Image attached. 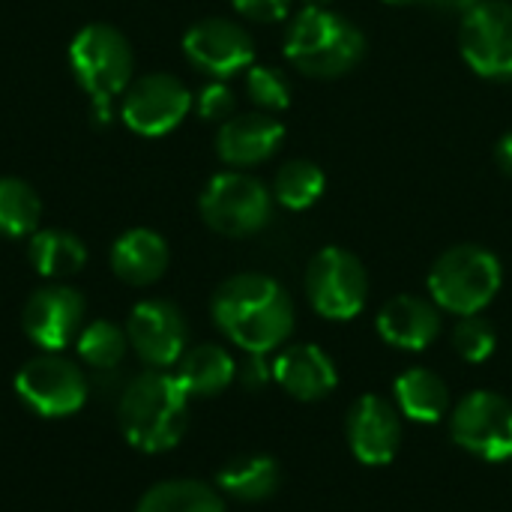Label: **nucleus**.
<instances>
[{
	"mask_svg": "<svg viewBox=\"0 0 512 512\" xmlns=\"http://www.w3.org/2000/svg\"><path fill=\"white\" fill-rule=\"evenodd\" d=\"M213 321L246 354H270L294 330V303L276 279L237 273L213 294Z\"/></svg>",
	"mask_w": 512,
	"mask_h": 512,
	"instance_id": "f257e3e1",
	"label": "nucleus"
},
{
	"mask_svg": "<svg viewBox=\"0 0 512 512\" xmlns=\"http://www.w3.org/2000/svg\"><path fill=\"white\" fill-rule=\"evenodd\" d=\"M123 438L141 453H165L180 444L189 426V396L174 375L162 369L132 378L117 405Z\"/></svg>",
	"mask_w": 512,
	"mask_h": 512,
	"instance_id": "f03ea898",
	"label": "nucleus"
},
{
	"mask_svg": "<svg viewBox=\"0 0 512 512\" xmlns=\"http://www.w3.org/2000/svg\"><path fill=\"white\" fill-rule=\"evenodd\" d=\"M363 54L366 36L357 24L333 9L303 6V12L288 24L285 57L309 78H342L360 66Z\"/></svg>",
	"mask_w": 512,
	"mask_h": 512,
	"instance_id": "7ed1b4c3",
	"label": "nucleus"
},
{
	"mask_svg": "<svg viewBox=\"0 0 512 512\" xmlns=\"http://www.w3.org/2000/svg\"><path fill=\"white\" fill-rule=\"evenodd\" d=\"M69 63L78 87L93 99V108L105 123L111 99L123 96L132 84L135 57L129 39L111 24H87L75 33L69 45Z\"/></svg>",
	"mask_w": 512,
	"mask_h": 512,
	"instance_id": "20e7f679",
	"label": "nucleus"
},
{
	"mask_svg": "<svg viewBox=\"0 0 512 512\" xmlns=\"http://www.w3.org/2000/svg\"><path fill=\"white\" fill-rule=\"evenodd\" d=\"M501 261L474 243L447 249L429 270L432 303L459 318L480 315L501 291Z\"/></svg>",
	"mask_w": 512,
	"mask_h": 512,
	"instance_id": "39448f33",
	"label": "nucleus"
},
{
	"mask_svg": "<svg viewBox=\"0 0 512 512\" xmlns=\"http://www.w3.org/2000/svg\"><path fill=\"white\" fill-rule=\"evenodd\" d=\"M198 207H201V219L216 234L249 237L270 222L273 195L261 180L243 171H222L204 186Z\"/></svg>",
	"mask_w": 512,
	"mask_h": 512,
	"instance_id": "423d86ee",
	"label": "nucleus"
},
{
	"mask_svg": "<svg viewBox=\"0 0 512 512\" xmlns=\"http://www.w3.org/2000/svg\"><path fill=\"white\" fill-rule=\"evenodd\" d=\"M306 297L321 318H357L369 297V276L363 261L339 246L321 249L306 267Z\"/></svg>",
	"mask_w": 512,
	"mask_h": 512,
	"instance_id": "0eeeda50",
	"label": "nucleus"
},
{
	"mask_svg": "<svg viewBox=\"0 0 512 512\" xmlns=\"http://www.w3.org/2000/svg\"><path fill=\"white\" fill-rule=\"evenodd\" d=\"M15 393L39 417H69L87 402V378L60 351H42L18 369Z\"/></svg>",
	"mask_w": 512,
	"mask_h": 512,
	"instance_id": "6e6552de",
	"label": "nucleus"
},
{
	"mask_svg": "<svg viewBox=\"0 0 512 512\" xmlns=\"http://www.w3.org/2000/svg\"><path fill=\"white\" fill-rule=\"evenodd\" d=\"M450 435L462 450L483 462H510L512 402L489 390L465 396L450 417Z\"/></svg>",
	"mask_w": 512,
	"mask_h": 512,
	"instance_id": "1a4fd4ad",
	"label": "nucleus"
},
{
	"mask_svg": "<svg viewBox=\"0 0 512 512\" xmlns=\"http://www.w3.org/2000/svg\"><path fill=\"white\" fill-rule=\"evenodd\" d=\"M459 45L462 57L477 75L512 81V3L483 0L462 15Z\"/></svg>",
	"mask_w": 512,
	"mask_h": 512,
	"instance_id": "9d476101",
	"label": "nucleus"
},
{
	"mask_svg": "<svg viewBox=\"0 0 512 512\" xmlns=\"http://www.w3.org/2000/svg\"><path fill=\"white\" fill-rule=\"evenodd\" d=\"M192 108V93L186 84L168 72H150L135 78L120 102L123 123L144 138L168 135L183 123V117Z\"/></svg>",
	"mask_w": 512,
	"mask_h": 512,
	"instance_id": "9b49d317",
	"label": "nucleus"
},
{
	"mask_svg": "<svg viewBox=\"0 0 512 512\" xmlns=\"http://www.w3.org/2000/svg\"><path fill=\"white\" fill-rule=\"evenodd\" d=\"M183 54L198 72L222 81L252 66L255 42L246 27L228 18H207L189 27L183 36Z\"/></svg>",
	"mask_w": 512,
	"mask_h": 512,
	"instance_id": "f8f14e48",
	"label": "nucleus"
},
{
	"mask_svg": "<svg viewBox=\"0 0 512 512\" xmlns=\"http://www.w3.org/2000/svg\"><path fill=\"white\" fill-rule=\"evenodd\" d=\"M21 327L42 351H63L84 327V297L69 285H45L30 294L21 312Z\"/></svg>",
	"mask_w": 512,
	"mask_h": 512,
	"instance_id": "ddd939ff",
	"label": "nucleus"
},
{
	"mask_svg": "<svg viewBox=\"0 0 512 512\" xmlns=\"http://www.w3.org/2000/svg\"><path fill=\"white\" fill-rule=\"evenodd\" d=\"M129 348L150 366V369H168L177 366V360L186 351V321L183 312L168 300H144L129 312L126 321Z\"/></svg>",
	"mask_w": 512,
	"mask_h": 512,
	"instance_id": "4468645a",
	"label": "nucleus"
},
{
	"mask_svg": "<svg viewBox=\"0 0 512 512\" xmlns=\"http://www.w3.org/2000/svg\"><path fill=\"white\" fill-rule=\"evenodd\" d=\"M348 444L351 453L363 462V465H387L393 462V456L399 453V441H402V423H399V411L375 393L360 396L351 411H348Z\"/></svg>",
	"mask_w": 512,
	"mask_h": 512,
	"instance_id": "2eb2a0df",
	"label": "nucleus"
},
{
	"mask_svg": "<svg viewBox=\"0 0 512 512\" xmlns=\"http://www.w3.org/2000/svg\"><path fill=\"white\" fill-rule=\"evenodd\" d=\"M282 138H285V126L273 114L267 111L237 114L219 126L216 153L231 168H252L267 162L282 147Z\"/></svg>",
	"mask_w": 512,
	"mask_h": 512,
	"instance_id": "dca6fc26",
	"label": "nucleus"
},
{
	"mask_svg": "<svg viewBox=\"0 0 512 512\" xmlns=\"http://www.w3.org/2000/svg\"><path fill=\"white\" fill-rule=\"evenodd\" d=\"M378 333L402 351H426L441 333V312L432 300L399 294L378 312Z\"/></svg>",
	"mask_w": 512,
	"mask_h": 512,
	"instance_id": "f3484780",
	"label": "nucleus"
},
{
	"mask_svg": "<svg viewBox=\"0 0 512 512\" xmlns=\"http://www.w3.org/2000/svg\"><path fill=\"white\" fill-rule=\"evenodd\" d=\"M273 378L288 396L315 402L336 387V366L318 345H291L273 360Z\"/></svg>",
	"mask_w": 512,
	"mask_h": 512,
	"instance_id": "a211bd4d",
	"label": "nucleus"
},
{
	"mask_svg": "<svg viewBox=\"0 0 512 512\" xmlns=\"http://www.w3.org/2000/svg\"><path fill=\"white\" fill-rule=\"evenodd\" d=\"M111 270L126 285H153L168 270V243L150 228H132L111 246Z\"/></svg>",
	"mask_w": 512,
	"mask_h": 512,
	"instance_id": "6ab92c4d",
	"label": "nucleus"
},
{
	"mask_svg": "<svg viewBox=\"0 0 512 512\" xmlns=\"http://www.w3.org/2000/svg\"><path fill=\"white\" fill-rule=\"evenodd\" d=\"M174 378L180 381L186 396H201L204 399V396H219L237 378V366H234V357L225 348L198 345L192 351H183V357L177 360Z\"/></svg>",
	"mask_w": 512,
	"mask_h": 512,
	"instance_id": "aec40b11",
	"label": "nucleus"
},
{
	"mask_svg": "<svg viewBox=\"0 0 512 512\" xmlns=\"http://www.w3.org/2000/svg\"><path fill=\"white\" fill-rule=\"evenodd\" d=\"M399 411L414 423H438L447 414V384L432 369H408L393 384Z\"/></svg>",
	"mask_w": 512,
	"mask_h": 512,
	"instance_id": "412c9836",
	"label": "nucleus"
},
{
	"mask_svg": "<svg viewBox=\"0 0 512 512\" xmlns=\"http://www.w3.org/2000/svg\"><path fill=\"white\" fill-rule=\"evenodd\" d=\"M27 258L33 264V270L45 279H66L72 273H78L87 261V249L84 243L60 228H45L30 234V246H27Z\"/></svg>",
	"mask_w": 512,
	"mask_h": 512,
	"instance_id": "4be33fe9",
	"label": "nucleus"
},
{
	"mask_svg": "<svg viewBox=\"0 0 512 512\" xmlns=\"http://www.w3.org/2000/svg\"><path fill=\"white\" fill-rule=\"evenodd\" d=\"M216 483L237 501H267L279 489V465L270 456H240L219 471Z\"/></svg>",
	"mask_w": 512,
	"mask_h": 512,
	"instance_id": "5701e85b",
	"label": "nucleus"
},
{
	"mask_svg": "<svg viewBox=\"0 0 512 512\" xmlns=\"http://www.w3.org/2000/svg\"><path fill=\"white\" fill-rule=\"evenodd\" d=\"M135 512H225V501L207 483L165 480L144 492Z\"/></svg>",
	"mask_w": 512,
	"mask_h": 512,
	"instance_id": "b1692460",
	"label": "nucleus"
},
{
	"mask_svg": "<svg viewBox=\"0 0 512 512\" xmlns=\"http://www.w3.org/2000/svg\"><path fill=\"white\" fill-rule=\"evenodd\" d=\"M42 201L27 180L0 177V234L3 237H30L39 228Z\"/></svg>",
	"mask_w": 512,
	"mask_h": 512,
	"instance_id": "393cba45",
	"label": "nucleus"
},
{
	"mask_svg": "<svg viewBox=\"0 0 512 512\" xmlns=\"http://www.w3.org/2000/svg\"><path fill=\"white\" fill-rule=\"evenodd\" d=\"M324 186H327V177L315 162L294 159L276 171L273 198L288 210H309L324 195Z\"/></svg>",
	"mask_w": 512,
	"mask_h": 512,
	"instance_id": "a878e982",
	"label": "nucleus"
},
{
	"mask_svg": "<svg viewBox=\"0 0 512 512\" xmlns=\"http://www.w3.org/2000/svg\"><path fill=\"white\" fill-rule=\"evenodd\" d=\"M75 348H78V357L93 366V369H114L123 363L126 351H129V336L126 330H120L114 321H93V324H84L78 339H75Z\"/></svg>",
	"mask_w": 512,
	"mask_h": 512,
	"instance_id": "bb28decb",
	"label": "nucleus"
},
{
	"mask_svg": "<svg viewBox=\"0 0 512 512\" xmlns=\"http://www.w3.org/2000/svg\"><path fill=\"white\" fill-rule=\"evenodd\" d=\"M246 93L267 114L285 111L291 105V81L285 78L282 69H273V66H249Z\"/></svg>",
	"mask_w": 512,
	"mask_h": 512,
	"instance_id": "cd10ccee",
	"label": "nucleus"
},
{
	"mask_svg": "<svg viewBox=\"0 0 512 512\" xmlns=\"http://www.w3.org/2000/svg\"><path fill=\"white\" fill-rule=\"evenodd\" d=\"M453 345L465 363H486L495 354V327L480 315H465L453 330Z\"/></svg>",
	"mask_w": 512,
	"mask_h": 512,
	"instance_id": "c85d7f7f",
	"label": "nucleus"
},
{
	"mask_svg": "<svg viewBox=\"0 0 512 512\" xmlns=\"http://www.w3.org/2000/svg\"><path fill=\"white\" fill-rule=\"evenodd\" d=\"M195 111H198V117H204V120H219V123H225L228 117H234V93H231V87L222 84V81L207 84V87L195 96Z\"/></svg>",
	"mask_w": 512,
	"mask_h": 512,
	"instance_id": "c756f323",
	"label": "nucleus"
},
{
	"mask_svg": "<svg viewBox=\"0 0 512 512\" xmlns=\"http://www.w3.org/2000/svg\"><path fill=\"white\" fill-rule=\"evenodd\" d=\"M231 3L243 18L258 21V24H276L291 9V0H231Z\"/></svg>",
	"mask_w": 512,
	"mask_h": 512,
	"instance_id": "7c9ffc66",
	"label": "nucleus"
},
{
	"mask_svg": "<svg viewBox=\"0 0 512 512\" xmlns=\"http://www.w3.org/2000/svg\"><path fill=\"white\" fill-rule=\"evenodd\" d=\"M273 378V366L267 363V354H249L243 372H240V381L249 387V390H258L264 387L267 381Z\"/></svg>",
	"mask_w": 512,
	"mask_h": 512,
	"instance_id": "2f4dec72",
	"label": "nucleus"
},
{
	"mask_svg": "<svg viewBox=\"0 0 512 512\" xmlns=\"http://www.w3.org/2000/svg\"><path fill=\"white\" fill-rule=\"evenodd\" d=\"M426 6L438 9V12H456V15H468L474 6H480L483 0H423Z\"/></svg>",
	"mask_w": 512,
	"mask_h": 512,
	"instance_id": "473e14b6",
	"label": "nucleus"
},
{
	"mask_svg": "<svg viewBox=\"0 0 512 512\" xmlns=\"http://www.w3.org/2000/svg\"><path fill=\"white\" fill-rule=\"evenodd\" d=\"M495 162H498V168L512 177V132H507L501 141H498V147H495Z\"/></svg>",
	"mask_w": 512,
	"mask_h": 512,
	"instance_id": "72a5a7b5",
	"label": "nucleus"
},
{
	"mask_svg": "<svg viewBox=\"0 0 512 512\" xmlns=\"http://www.w3.org/2000/svg\"><path fill=\"white\" fill-rule=\"evenodd\" d=\"M330 3L333 0H303V6H309V9H330Z\"/></svg>",
	"mask_w": 512,
	"mask_h": 512,
	"instance_id": "f704fd0d",
	"label": "nucleus"
},
{
	"mask_svg": "<svg viewBox=\"0 0 512 512\" xmlns=\"http://www.w3.org/2000/svg\"><path fill=\"white\" fill-rule=\"evenodd\" d=\"M384 3H390V6H408V3H417V0H384Z\"/></svg>",
	"mask_w": 512,
	"mask_h": 512,
	"instance_id": "c9c22d12",
	"label": "nucleus"
}]
</instances>
